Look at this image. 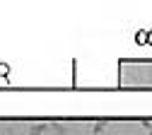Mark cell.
<instances>
[{"mask_svg": "<svg viewBox=\"0 0 152 135\" xmlns=\"http://www.w3.org/2000/svg\"><path fill=\"white\" fill-rule=\"evenodd\" d=\"M147 39H150V31H147V29H140V31L135 34V41H138V44H145Z\"/></svg>", "mask_w": 152, "mask_h": 135, "instance_id": "obj_1", "label": "cell"}, {"mask_svg": "<svg viewBox=\"0 0 152 135\" xmlns=\"http://www.w3.org/2000/svg\"><path fill=\"white\" fill-rule=\"evenodd\" d=\"M44 130H46V126H44V123H34V126L29 128V135H41Z\"/></svg>", "mask_w": 152, "mask_h": 135, "instance_id": "obj_2", "label": "cell"}, {"mask_svg": "<svg viewBox=\"0 0 152 135\" xmlns=\"http://www.w3.org/2000/svg\"><path fill=\"white\" fill-rule=\"evenodd\" d=\"M104 126H106L104 121H97V123H94V128H92V133H94V135H99V133L104 130Z\"/></svg>", "mask_w": 152, "mask_h": 135, "instance_id": "obj_3", "label": "cell"}, {"mask_svg": "<svg viewBox=\"0 0 152 135\" xmlns=\"http://www.w3.org/2000/svg\"><path fill=\"white\" fill-rule=\"evenodd\" d=\"M147 135H152V128H150V130H147Z\"/></svg>", "mask_w": 152, "mask_h": 135, "instance_id": "obj_4", "label": "cell"}, {"mask_svg": "<svg viewBox=\"0 0 152 135\" xmlns=\"http://www.w3.org/2000/svg\"><path fill=\"white\" fill-rule=\"evenodd\" d=\"M10 135H12V133H10Z\"/></svg>", "mask_w": 152, "mask_h": 135, "instance_id": "obj_5", "label": "cell"}]
</instances>
